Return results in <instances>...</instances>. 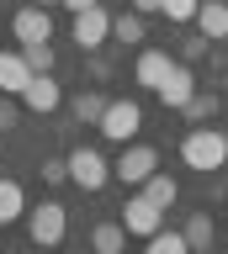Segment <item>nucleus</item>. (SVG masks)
<instances>
[{"label": "nucleus", "mask_w": 228, "mask_h": 254, "mask_svg": "<svg viewBox=\"0 0 228 254\" xmlns=\"http://www.w3.org/2000/svg\"><path fill=\"white\" fill-rule=\"evenodd\" d=\"M180 159H186L196 175H218L228 164V132L223 127H191V132L180 138Z\"/></svg>", "instance_id": "f257e3e1"}, {"label": "nucleus", "mask_w": 228, "mask_h": 254, "mask_svg": "<svg viewBox=\"0 0 228 254\" xmlns=\"http://www.w3.org/2000/svg\"><path fill=\"white\" fill-rule=\"evenodd\" d=\"M69 233V212L59 201H37L32 212H27V238H32L37 249H53V244H64Z\"/></svg>", "instance_id": "f03ea898"}, {"label": "nucleus", "mask_w": 228, "mask_h": 254, "mask_svg": "<svg viewBox=\"0 0 228 254\" xmlns=\"http://www.w3.org/2000/svg\"><path fill=\"white\" fill-rule=\"evenodd\" d=\"M69 180H75V186L85 190V196H96L101 186H106V180H112V164H106V159L96 154V148H75V154H69Z\"/></svg>", "instance_id": "7ed1b4c3"}, {"label": "nucleus", "mask_w": 228, "mask_h": 254, "mask_svg": "<svg viewBox=\"0 0 228 254\" xmlns=\"http://www.w3.org/2000/svg\"><path fill=\"white\" fill-rule=\"evenodd\" d=\"M144 127V106L138 101H106V117H101V138L112 143H133Z\"/></svg>", "instance_id": "20e7f679"}, {"label": "nucleus", "mask_w": 228, "mask_h": 254, "mask_svg": "<svg viewBox=\"0 0 228 254\" xmlns=\"http://www.w3.org/2000/svg\"><path fill=\"white\" fill-rule=\"evenodd\" d=\"M122 228H128L133 238H154L164 228V206H154L149 190H138V196H128V206H122Z\"/></svg>", "instance_id": "39448f33"}, {"label": "nucleus", "mask_w": 228, "mask_h": 254, "mask_svg": "<svg viewBox=\"0 0 228 254\" xmlns=\"http://www.w3.org/2000/svg\"><path fill=\"white\" fill-rule=\"evenodd\" d=\"M154 170H159V154H154L149 143H128V148H122V159L112 164V175L122 180V186H144Z\"/></svg>", "instance_id": "423d86ee"}, {"label": "nucleus", "mask_w": 228, "mask_h": 254, "mask_svg": "<svg viewBox=\"0 0 228 254\" xmlns=\"http://www.w3.org/2000/svg\"><path fill=\"white\" fill-rule=\"evenodd\" d=\"M69 37L80 43V53H96V48L112 37V16L101 11V5H90V11H75V27H69Z\"/></svg>", "instance_id": "0eeeda50"}, {"label": "nucleus", "mask_w": 228, "mask_h": 254, "mask_svg": "<svg viewBox=\"0 0 228 254\" xmlns=\"http://www.w3.org/2000/svg\"><path fill=\"white\" fill-rule=\"evenodd\" d=\"M11 32H16V43H53L48 5H21V11L11 16Z\"/></svg>", "instance_id": "6e6552de"}, {"label": "nucleus", "mask_w": 228, "mask_h": 254, "mask_svg": "<svg viewBox=\"0 0 228 254\" xmlns=\"http://www.w3.org/2000/svg\"><path fill=\"white\" fill-rule=\"evenodd\" d=\"M154 95H159L170 111H186V101L196 95V74H191V64H186V59H175V69L164 74V85H159Z\"/></svg>", "instance_id": "1a4fd4ad"}, {"label": "nucleus", "mask_w": 228, "mask_h": 254, "mask_svg": "<svg viewBox=\"0 0 228 254\" xmlns=\"http://www.w3.org/2000/svg\"><path fill=\"white\" fill-rule=\"evenodd\" d=\"M21 106L37 111V117L59 111V106H64V90H59V79H53V74H32V79H27V90H21Z\"/></svg>", "instance_id": "9d476101"}, {"label": "nucleus", "mask_w": 228, "mask_h": 254, "mask_svg": "<svg viewBox=\"0 0 228 254\" xmlns=\"http://www.w3.org/2000/svg\"><path fill=\"white\" fill-rule=\"evenodd\" d=\"M170 69H175V59H170V53H159V48H144V53H138V64H133V79H138L144 90H159Z\"/></svg>", "instance_id": "9b49d317"}, {"label": "nucleus", "mask_w": 228, "mask_h": 254, "mask_svg": "<svg viewBox=\"0 0 228 254\" xmlns=\"http://www.w3.org/2000/svg\"><path fill=\"white\" fill-rule=\"evenodd\" d=\"M196 32L207 43H223L228 37V0H202L196 5Z\"/></svg>", "instance_id": "f8f14e48"}, {"label": "nucleus", "mask_w": 228, "mask_h": 254, "mask_svg": "<svg viewBox=\"0 0 228 254\" xmlns=\"http://www.w3.org/2000/svg\"><path fill=\"white\" fill-rule=\"evenodd\" d=\"M27 79H32V64H27V53H0V90L21 101Z\"/></svg>", "instance_id": "ddd939ff"}, {"label": "nucleus", "mask_w": 228, "mask_h": 254, "mask_svg": "<svg viewBox=\"0 0 228 254\" xmlns=\"http://www.w3.org/2000/svg\"><path fill=\"white\" fill-rule=\"evenodd\" d=\"M128 228H122V222H101V228H96V233H90V249H96V254H122V249H128Z\"/></svg>", "instance_id": "4468645a"}, {"label": "nucleus", "mask_w": 228, "mask_h": 254, "mask_svg": "<svg viewBox=\"0 0 228 254\" xmlns=\"http://www.w3.org/2000/svg\"><path fill=\"white\" fill-rule=\"evenodd\" d=\"M69 111H75V122H85V127H101V117H106V95H96V90H80L75 101H69Z\"/></svg>", "instance_id": "2eb2a0df"}, {"label": "nucleus", "mask_w": 228, "mask_h": 254, "mask_svg": "<svg viewBox=\"0 0 228 254\" xmlns=\"http://www.w3.org/2000/svg\"><path fill=\"white\" fill-rule=\"evenodd\" d=\"M16 217H27V196H21L16 180H0V228L16 222Z\"/></svg>", "instance_id": "dca6fc26"}, {"label": "nucleus", "mask_w": 228, "mask_h": 254, "mask_svg": "<svg viewBox=\"0 0 228 254\" xmlns=\"http://www.w3.org/2000/svg\"><path fill=\"white\" fill-rule=\"evenodd\" d=\"M186 244H191V254L212 249V217L207 212H191V217H186Z\"/></svg>", "instance_id": "f3484780"}, {"label": "nucleus", "mask_w": 228, "mask_h": 254, "mask_svg": "<svg viewBox=\"0 0 228 254\" xmlns=\"http://www.w3.org/2000/svg\"><path fill=\"white\" fill-rule=\"evenodd\" d=\"M144 190H149V201H154V206H164V212H170V206H175V196H180V186L170 180V175H159V170L144 180Z\"/></svg>", "instance_id": "a211bd4d"}, {"label": "nucleus", "mask_w": 228, "mask_h": 254, "mask_svg": "<svg viewBox=\"0 0 228 254\" xmlns=\"http://www.w3.org/2000/svg\"><path fill=\"white\" fill-rule=\"evenodd\" d=\"M112 37H117V43H144V16H138V11L112 16Z\"/></svg>", "instance_id": "6ab92c4d"}, {"label": "nucleus", "mask_w": 228, "mask_h": 254, "mask_svg": "<svg viewBox=\"0 0 228 254\" xmlns=\"http://www.w3.org/2000/svg\"><path fill=\"white\" fill-rule=\"evenodd\" d=\"M149 254H191V244H186V228H180V233H175V228H170V233L159 228V233L149 238Z\"/></svg>", "instance_id": "aec40b11"}, {"label": "nucleus", "mask_w": 228, "mask_h": 254, "mask_svg": "<svg viewBox=\"0 0 228 254\" xmlns=\"http://www.w3.org/2000/svg\"><path fill=\"white\" fill-rule=\"evenodd\" d=\"M27 64H32V74H53V43H21Z\"/></svg>", "instance_id": "412c9836"}, {"label": "nucleus", "mask_w": 228, "mask_h": 254, "mask_svg": "<svg viewBox=\"0 0 228 254\" xmlns=\"http://www.w3.org/2000/svg\"><path fill=\"white\" fill-rule=\"evenodd\" d=\"M212 111H218V95H207V90H196L191 101H186V122H207Z\"/></svg>", "instance_id": "4be33fe9"}, {"label": "nucleus", "mask_w": 228, "mask_h": 254, "mask_svg": "<svg viewBox=\"0 0 228 254\" xmlns=\"http://www.w3.org/2000/svg\"><path fill=\"white\" fill-rule=\"evenodd\" d=\"M196 5H202V0H159V16H170V21H196Z\"/></svg>", "instance_id": "5701e85b"}, {"label": "nucleus", "mask_w": 228, "mask_h": 254, "mask_svg": "<svg viewBox=\"0 0 228 254\" xmlns=\"http://www.w3.org/2000/svg\"><path fill=\"white\" fill-rule=\"evenodd\" d=\"M43 180H48V186H64L69 180V159H43Z\"/></svg>", "instance_id": "b1692460"}, {"label": "nucleus", "mask_w": 228, "mask_h": 254, "mask_svg": "<svg viewBox=\"0 0 228 254\" xmlns=\"http://www.w3.org/2000/svg\"><path fill=\"white\" fill-rule=\"evenodd\" d=\"M202 53H207V37H202V32H196V37H186V43H180V59H186V64H196V59H202Z\"/></svg>", "instance_id": "393cba45"}, {"label": "nucleus", "mask_w": 228, "mask_h": 254, "mask_svg": "<svg viewBox=\"0 0 228 254\" xmlns=\"http://www.w3.org/2000/svg\"><path fill=\"white\" fill-rule=\"evenodd\" d=\"M5 127H16V101L0 90V132H5Z\"/></svg>", "instance_id": "a878e982"}, {"label": "nucleus", "mask_w": 228, "mask_h": 254, "mask_svg": "<svg viewBox=\"0 0 228 254\" xmlns=\"http://www.w3.org/2000/svg\"><path fill=\"white\" fill-rule=\"evenodd\" d=\"M133 11H138V16H154V11H159V0H133Z\"/></svg>", "instance_id": "bb28decb"}, {"label": "nucleus", "mask_w": 228, "mask_h": 254, "mask_svg": "<svg viewBox=\"0 0 228 254\" xmlns=\"http://www.w3.org/2000/svg\"><path fill=\"white\" fill-rule=\"evenodd\" d=\"M90 5H101V0H64V11H90Z\"/></svg>", "instance_id": "cd10ccee"}, {"label": "nucleus", "mask_w": 228, "mask_h": 254, "mask_svg": "<svg viewBox=\"0 0 228 254\" xmlns=\"http://www.w3.org/2000/svg\"><path fill=\"white\" fill-rule=\"evenodd\" d=\"M37 5H64V0H37Z\"/></svg>", "instance_id": "c85d7f7f"}, {"label": "nucleus", "mask_w": 228, "mask_h": 254, "mask_svg": "<svg viewBox=\"0 0 228 254\" xmlns=\"http://www.w3.org/2000/svg\"><path fill=\"white\" fill-rule=\"evenodd\" d=\"M223 85H228V74H223Z\"/></svg>", "instance_id": "c756f323"}, {"label": "nucleus", "mask_w": 228, "mask_h": 254, "mask_svg": "<svg viewBox=\"0 0 228 254\" xmlns=\"http://www.w3.org/2000/svg\"><path fill=\"white\" fill-rule=\"evenodd\" d=\"M223 217H228V212H223Z\"/></svg>", "instance_id": "7c9ffc66"}]
</instances>
